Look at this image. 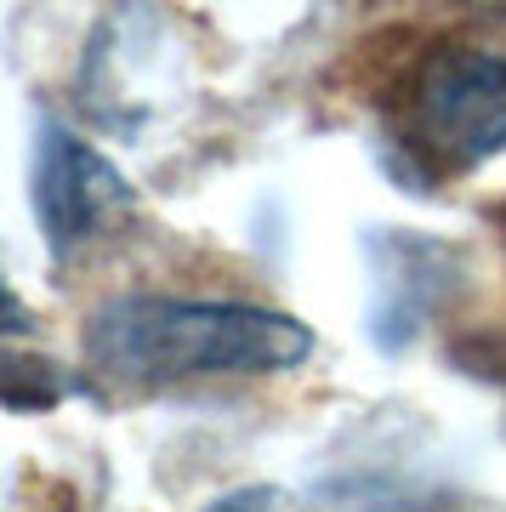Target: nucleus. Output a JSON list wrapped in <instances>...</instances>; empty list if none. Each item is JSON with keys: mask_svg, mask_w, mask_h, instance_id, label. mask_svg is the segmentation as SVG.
<instances>
[{"mask_svg": "<svg viewBox=\"0 0 506 512\" xmlns=\"http://www.w3.org/2000/svg\"><path fill=\"white\" fill-rule=\"evenodd\" d=\"M86 370L114 387H182L217 376H279L313 353V330L296 313L256 302H199V296H114L86 319Z\"/></svg>", "mask_w": 506, "mask_h": 512, "instance_id": "1", "label": "nucleus"}, {"mask_svg": "<svg viewBox=\"0 0 506 512\" xmlns=\"http://www.w3.org/2000/svg\"><path fill=\"white\" fill-rule=\"evenodd\" d=\"M393 148L421 194L444 171L455 177L506 154V52L461 40L421 52L398 80Z\"/></svg>", "mask_w": 506, "mask_h": 512, "instance_id": "2", "label": "nucleus"}, {"mask_svg": "<svg viewBox=\"0 0 506 512\" xmlns=\"http://www.w3.org/2000/svg\"><path fill=\"white\" fill-rule=\"evenodd\" d=\"M29 200H35L40 239H46L57 268L74 262V256H86L97 239H114L131 222V211H137L126 177L86 137H74L57 120H40L35 126Z\"/></svg>", "mask_w": 506, "mask_h": 512, "instance_id": "3", "label": "nucleus"}, {"mask_svg": "<svg viewBox=\"0 0 506 512\" xmlns=\"http://www.w3.org/2000/svg\"><path fill=\"white\" fill-rule=\"evenodd\" d=\"M364 256H370V336L381 353L410 348L467 274V251L421 228H370Z\"/></svg>", "mask_w": 506, "mask_h": 512, "instance_id": "4", "label": "nucleus"}, {"mask_svg": "<svg viewBox=\"0 0 506 512\" xmlns=\"http://www.w3.org/2000/svg\"><path fill=\"white\" fill-rule=\"evenodd\" d=\"M313 512H450V495L421 478L364 467V473H336L313 484Z\"/></svg>", "mask_w": 506, "mask_h": 512, "instance_id": "5", "label": "nucleus"}, {"mask_svg": "<svg viewBox=\"0 0 506 512\" xmlns=\"http://www.w3.org/2000/svg\"><path fill=\"white\" fill-rule=\"evenodd\" d=\"M205 512H290V507H285V495L268 490V484H245V490L217 495V501H211Z\"/></svg>", "mask_w": 506, "mask_h": 512, "instance_id": "6", "label": "nucleus"}, {"mask_svg": "<svg viewBox=\"0 0 506 512\" xmlns=\"http://www.w3.org/2000/svg\"><path fill=\"white\" fill-rule=\"evenodd\" d=\"M23 330H29V308L12 296V285L0 274V336H23Z\"/></svg>", "mask_w": 506, "mask_h": 512, "instance_id": "7", "label": "nucleus"}]
</instances>
